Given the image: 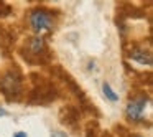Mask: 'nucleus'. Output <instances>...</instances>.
<instances>
[{"instance_id":"f03ea898","label":"nucleus","mask_w":153,"mask_h":137,"mask_svg":"<svg viewBox=\"0 0 153 137\" xmlns=\"http://www.w3.org/2000/svg\"><path fill=\"white\" fill-rule=\"evenodd\" d=\"M145 107H146V99L145 97H138V99L130 101L128 106H127V116H128L130 119H133V121H138L140 117H142Z\"/></svg>"},{"instance_id":"7ed1b4c3","label":"nucleus","mask_w":153,"mask_h":137,"mask_svg":"<svg viewBox=\"0 0 153 137\" xmlns=\"http://www.w3.org/2000/svg\"><path fill=\"white\" fill-rule=\"evenodd\" d=\"M0 88L4 89L5 94H15L20 91V79L13 76V73H8L7 76L2 79L0 83Z\"/></svg>"},{"instance_id":"1a4fd4ad","label":"nucleus","mask_w":153,"mask_h":137,"mask_svg":"<svg viewBox=\"0 0 153 137\" xmlns=\"http://www.w3.org/2000/svg\"><path fill=\"white\" fill-rule=\"evenodd\" d=\"M13 137H27V132H18V134H15Z\"/></svg>"},{"instance_id":"6e6552de","label":"nucleus","mask_w":153,"mask_h":137,"mask_svg":"<svg viewBox=\"0 0 153 137\" xmlns=\"http://www.w3.org/2000/svg\"><path fill=\"white\" fill-rule=\"evenodd\" d=\"M7 114H8V111H5L4 107H0V117H2V116H7Z\"/></svg>"},{"instance_id":"0eeeda50","label":"nucleus","mask_w":153,"mask_h":137,"mask_svg":"<svg viewBox=\"0 0 153 137\" xmlns=\"http://www.w3.org/2000/svg\"><path fill=\"white\" fill-rule=\"evenodd\" d=\"M51 137H69L66 132H61V130H53L51 132Z\"/></svg>"},{"instance_id":"20e7f679","label":"nucleus","mask_w":153,"mask_h":137,"mask_svg":"<svg viewBox=\"0 0 153 137\" xmlns=\"http://www.w3.org/2000/svg\"><path fill=\"white\" fill-rule=\"evenodd\" d=\"M130 58H132L133 61H137V63H140V64H146V66L152 64V55L143 51V50H133L132 53H130Z\"/></svg>"},{"instance_id":"39448f33","label":"nucleus","mask_w":153,"mask_h":137,"mask_svg":"<svg viewBox=\"0 0 153 137\" xmlns=\"http://www.w3.org/2000/svg\"><path fill=\"white\" fill-rule=\"evenodd\" d=\"M30 50H31V53H35V55H38L40 51H43L45 50L43 38H31L30 40Z\"/></svg>"},{"instance_id":"f257e3e1","label":"nucleus","mask_w":153,"mask_h":137,"mask_svg":"<svg viewBox=\"0 0 153 137\" xmlns=\"http://www.w3.org/2000/svg\"><path fill=\"white\" fill-rule=\"evenodd\" d=\"M30 25L35 31H45L53 28V18L43 10H35L30 15Z\"/></svg>"},{"instance_id":"423d86ee","label":"nucleus","mask_w":153,"mask_h":137,"mask_svg":"<svg viewBox=\"0 0 153 137\" xmlns=\"http://www.w3.org/2000/svg\"><path fill=\"white\" fill-rule=\"evenodd\" d=\"M102 91H104V96H105L109 101H112V103L119 101V96H117V94L114 93V89L110 88V84H109V83H104V84H102Z\"/></svg>"}]
</instances>
